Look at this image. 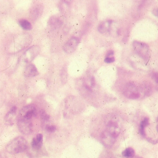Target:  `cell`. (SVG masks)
<instances>
[{
  "label": "cell",
  "instance_id": "cell-1",
  "mask_svg": "<svg viewBox=\"0 0 158 158\" xmlns=\"http://www.w3.org/2000/svg\"><path fill=\"white\" fill-rule=\"evenodd\" d=\"M28 148V143L26 139L22 136L15 138L10 141L6 147L9 153L15 154L25 151Z\"/></svg>",
  "mask_w": 158,
  "mask_h": 158
},
{
  "label": "cell",
  "instance_id": "cell-2",
  "mask_svg": "<svg viewBox=\"0 0 158 158\" xmlns=\"http://www.w3.org/2000/svg\"><path fill=\"white\" fill-rule=\"evenodd\" d=\"M132 47L135 53L140 57L145 63H148L151 57L150 50L148 46L143 42L134 41Z\"/></svg>",
  "mask_w": 158,
  "mask_h": 158
},
{
  "label": "cell",
  "instance_id": "cell-3",
  "mask_svg": "<svg viewBox=\"0 0 158 158\" xmlns=\"http://www.w3.org/2000/svg\"><path fill=\"white\" fill-rule=\"evenodd\" d=\"M123 94L126 98L136 99L140 97V91L137 87L132 83L126 84L123 89Z\"/></svg>",
  "mask_w": 158,
  "mask_h": 158
},
{
  "label": "cell",
  "instance_id": "cell-4",
  "mask_svg": "<svg viewBox=\"0 0 158 158\" xmlns=\"http://www.w3.org/2000/svg\"><path fill=\"white\" fill-rule=\"evenodd\" d=\"M106 130L115 139L121 132V127L118 120L114 118L110 119L106 124Z\"/></svg>",
  "mask_w": 158,
  "mask_h": 158
},
{
  "label": "cell",
  "instance_id": "cell-5",
  "mask_svg": "<svg viewBox=\"0 0 158 158\" xmlns=\"http://www.w3.org/2000/svg\"><path fill=\"white\" fill-rule=\"evenodd\" d=\"M17 126L19 131L23 135H29L33 130L32 121L24 118H18Z\"/></svg>",
  "mask_w": 158,
  "mask_h": 158
},
{
  "label": "cell",
  "instance_id": "cell-6",
  "mask_svg": "<svg viewBox=\"0 0 158 158\" xmlns=\"http://www.w3.org/2000/svg\"><path fill=\"white\" fill-rule=\"evenodd\" d=\"M37 115V110L33 105H28L24 107L20 111L18 118H22L31 120L33 117Z\"/></svg>",
  "mask_w": 158,
  "mask_h": 158
},
{
  "label": "cell",
  "instance_id": "cell-7",
  "mask_svg": "<svg viewBox=\"0 0 158 158\" xmlns=\"http://www.w3.org/2000/svg\"><path fill=\"white\" fill-rule=\"evenodd\" d=\"M40 50V48L38 46H33L27 49L23 54L24 62L29 63L32 61L39 54Z\"/></svg>",
  "mask_w": 158,
  "mask_h": 158
},
{
  "label": "cell",
  "instance_id": "cell-8",
  "mask_svg": "<svg viewBox=\"0 0 158 158\" xmlns=\"http://www.w3.org/2000/svg\"><path fill=\"white\" fill-rule=\"evenodd\" d=\"M79 40L77 37H72L64 44L63 50L66 53H72L76 49L79 43Z\"/></svg>",
  "mask_w": 158,
  "mask_h": 158
},
{
  "label": "cell",
  "instance_id": "cell-9",
  "mask_svg": "<svg viewBox=\"0 0 158 158\" xmlns=\"http://www.w3.org/2000/svg\"><path fill=\"white\" fill-rule=\"evenodd\" d=\"M101 141L105 147L110 148L115 143L116 139L111 135L107 130H104L101 134Z\"/></svg>",
  "mask_w": 158,
  "mask_h": 158
},
{
  "label": "cell",
  "instance_id": "cell-10",
  "mask_svg": "<svg viewBox=\"0 0 158 158\" xmlns=\"http://www.w3.org/2000/svg\"><path fill=\"white\" fill-rule=\"evenodd\" d=\"M17 108L14 106L5 116V121L7 124L12 125L15 122Z\"/></svg>",
  "mask_w": 158,
  "mask_h": 158
},
{
  "label": "cell",
  "instance_id": "cell-11",
  "mask_svg": "<svg viewBox=\"0 0 158 158\" xmlns=\"http://www.w3.org/2000/svg\"><path fill=\"white\" fill-rule=\"evenodd\" d=\"M43 144V135L41 134H38L35 138L32 140L31 146L35 150H39Z\"/></svg>",
  "mask_w": 158,
  "mask_h": 158
},
{
  "label": "cell",
  "instance_id": "cell-12",
  "mask_svg": "<svg viewBox=\"0 0 158 158\" xmlns=\"http://www.w3.org/2000/svg\"><path fill=\"white\" fill-rule=\"evenodd\" d=\"M24 74L27 77H34L39 74V72L34 64H29L26 67Z\"/></svg>",
  "mask_w": 158,
  "mask_h": 158
},
{
  "label": "cell",
  "instance_id": "cell-13",
  "mask_svg": "<svg viewBox=\"0 0 158 158\" xmlns=\"http://www.w3.org/2000/svg\"><path fill=\"white\" fill-rule=\"evenodd\" d=\"M140 92L143 93L145 96H149L152 92V87L148 82H144L140 86Z\"/></svg>",
  "mask_w": 158,
  "mask_h": 158
},
{
  "label": "cell",
  "instance_id": "cell-14",
  "mask_svg": "<svg viewBox=\"0 0 158 158\" xmlns=\"http://www.w3.org/2000/svg\"><path fill=\"white\" fill-rule=\"evenodd\" d=\"M49 23L50 26L52 28H53V29H57L58 27L61 26L62 22L58 17L53 16L50 19Z\"/></svg>",
  "mask_w": 158,
  "mask_h": 158
},
{
  "label": "cell",
  "instance_id": "cell-15",
  "mask_svg": "<svg viewBox=\"0 0 158 158\" xmlns=\"http://www.w3.org/2000/svg\"><path fill=\"white\" fill-rule=\"evenodd\" d=\"M149 123V119L148 117L144 118L141 122H140V126H139V131L140 135L142 136L146 137V134L145 131V127L148 126Z\"/></svg>",
  "mask_w": 158,
  "mask_h": 158
},
{
  "label": "cell",
  "instance_id": "cell-16",
  "mask_svg": "<svg viewBox=\"0 0 158 158\" xmlns=\"http://www.w3.org/2000/svg\"><path fill=\"white\" fill-rule=\"evenodd\" d=\"M42 7L40 5H36L31 11V16L34 19L37 18L42 13Z\"/></svg>",
  "mask_w": 158,
  "mask_h": 158
},
{
  "label": "cell",
  "instance_id": "cell-17",
  "mask_svg": "<svg viewBox=\"0 0 158 158\" xmlns=\"http://www.w3.org/2000/svg\"><path fill=\"white\" fill-rule=\"evenodd\" d=\"M122 154L124 157L127 158H132L135 156V150L131 148H127L123 152Z\"/></svg>",
  "mask_w": 158,
  "mask_h": 158
},
{
  "label": "cell",
  "instance_id": "cell-18",
  "mask_svg": "<svg viewBox=\"0 0 158 158\" xmlns=\"http://www.w3.org/2000/svg\"><path fill=\"white\" fill-rule=\"evenodd\" d=\"M21 27L25 30H30L32 29V25L26 20H22L19 22Z\"/></svg>",
  "mask_w": 158,
  "mask_h": 158
},
{
  "label": "cell",
  "instance_id": "cell-19",
  "mask_svg": "<svg viewBox=\"0 0 158 158\" xmlns=\"http://www.w3.org/2000/svg\"><path fill=\"white\" fill-rule=\"evenodd\" d=\"M110 24L107 26L105 22H102L100 24L99 26L98 27V30L100 33L103 34V33H105L107 30H110Z\"/></svg>",
  "mask_w": 158,
  "mask_h": 158
},
{
  "label": "cell",
  "instance_id": "cell-20",
  "mask_svg": "<svg viewBox=\"0 0 158 158\" xmlns=\"http://www.w3.org/2000/svg\"><path fill=\"white\" fill-rule=\"evenodd\" d=\"M40 118L42 122V124L45 125V123L49 120L50 116L48 115L45 111H41L40 112Z\"/></svg>",
  "mask_w": 158,
  "mask_h": 158
},
{
  "label": "cell",
  "instance_id": "cell-21",
  "mask_svg": "<svg viewBox=\"0 0 158 158\" xmlns=\"http://www.w3.org/2000/svg\"><path fill=\"white\" fill-rule=\"evenodd\" d=\"M45 129L47 132L49 133H53L56 130V127L54 125H46L45 126Z\"/></svg>",
  "mask_w": 158,
  "mask_h": 158
},
{
  "label": "cell",
  "instance_id": "cell-22",
  "mask_svg": "<svg viewBox=\"0 0 158 158\" xmlns=\"http://www.w3.org/2000/svg\"><path fill=\"white\" fill-rule=\"evenodd\" d=\"M115 59L114 57H106L104 59V62L106 63L110 64L114 62Z\"/></svg>",
  "mask_w": 158,
  "mask_h": 158
},
{
  "label": "cell",
  "instance_id": "cell-23",
  "mask_svg": "<svg viewBox=\"0 0 158 158\" xmlns=\"http://www.w3.org/2000/svg\"><path fill=\"white\" fill-rule=\"evenodd\" d=\"M152 77L155 80V82L157 83V82H158V74H157V73H154L152 74Z\"/></svg>",
  "mask_w": 158,
  "mask_h": 158
},
{
  "label": "cell",
  "instance_id": "cell-24",
  "mask_svg": "<svg viewBox=\"0 0 158 158\" xmlns=\"http://www.w3.org/2000/svg\"><path fill=\"white\" fill-rule=\"evenodd\" d=\"M114 54V52L113 51H109L106 54V57H110L111 56H113Z\"/></svg>",
  "mask_w": 158,
  "mask_h": 158
},
{
  "label": "cell",
  "instance_id": "cell-25",
  "mask_svg": "<svg viewBox=\"0 0 158 158\" xmlns=\"http://www.w3.org/2000/svg\"><path fill=\"white\" fill-rule=\"evenodd\" d=\"M90 84H91V86L94 87L95 85V80L94 77H92L90 79Z\"/></svg>",
  "mask_w": 158,
  "mask_h": 158
},
{
  "label": "cell",
  "instance_id": "cell-26",
  "mask_svg": "<svg viewBox=\"0 0 158 158\" xmlns=\"http://www.w3.org/2000/svg\"><path fill=\"white\" fill-rule=\"evenodd\" d=\"M152 14L153 15H155L156 16H158V9L157 8H155L152 11Z\"/></svg>",
  "mask_w": 158,
  "mask_h": 158
},
{
  "label": "cell",
  "instance_id": "cell-27",
  "mask_svg": "<svg viewBox=\"0 0 158 158\" xmlns=\"http://www.w3.org/2000/svg\"><path fill=\"white\" fill-rule=\"evenodd\" d=\"M112 158H124L123 157L120 156V155H116V156H114Z\"/></svg>",
  "mask_w": 158,
  "mask_h": 158
},
{
  "label": "cell",
  "instance_id": "cell-28",
  "mask_svg": "<svg viewBox=\"0 0 158 158\" xmlns=\"http://www.w3.org/2000/svg\"><path fill=\"white\" fill-rule=\"evenodd\" d=\"M141 158V157H139V158Z\"/></svg>",
  "mask_w": 158,
  "mask_h": 158
}]
</instances>
